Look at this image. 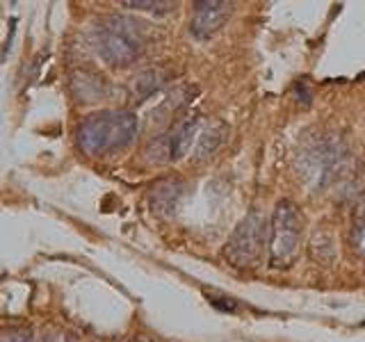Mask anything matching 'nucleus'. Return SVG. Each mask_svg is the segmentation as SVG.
Listing matches in <instances>:
<instances>
[{"instance_id": "1", "label": "nucleus", "mask_w": 365, "mask_h": 342, "mask_svg": "<svg viewBox=\"0 0 365 342\" xmlns=\"http://www.w3.org/2000/svg\"><path fill=\"white\" fill-rule=\"evenodd\" d=\"M137 135V119L128 110H103L78 125V146L87 155H106L128 146Z\"/></svg>"}, {"instance_id": "2", "label": "nucleus", "mask_w": 365, "mask_h": 342, "mask_svg": "<svg viewBox=\"0 0 365 342\" xmlns=\"http://www.w3.org/2000/svg\"><path fill=\"white\" fill-rule=\"evenodd\" d=\"M306 219L302 208L290 199L274 205L267 224V260L272 269H290L302 254Z\"/></svg>"}, {"instance_id": "3", "label": "nucleus", "mask_w": 365, "mask_h": 342, "mask_svg": "<svg viewBox=\"0 0 365 342\" xmlns=\"http://www.w3.org/2000/svg\"><path fill=\"white\" fill-rule=\"evenodd\" d=\"M98 55L114 66H125L144 53L146 37L137 21L128 16H106L94 26Z\"/></svg>"}, {"instance_id": "4", "label": "nucleus", "mask_w": 365, "mask_h": 342, "mask_svg": "<svg viewBox=\"0 0 365 342\" xmlns=\"http://www.w3.org/2000/svg\"><path fill=\"white\" fill-rule=\"evenodd\" d=\"M265 247H267V224L262 212L254 208L233 228V233L226 239L222 254L231 267L249 269L258 265Z\"/></svg>"}, {"instance_id": "5", "label": "nucleus", "mask_w": 365, "mask_h": 342, "mask_svg": "<svg viewBox=\"0 0 365 342\" xmlns=\"http://www.w3.org/2000/svg\"><path fill=\"white\" fill-rule=\"evenodd\" d=\"M199 123L201 121L197 114H187V117L178 119L165 135L155 137V140L148 144L146 160L153 165H167V162L180 160L190 151V146L197 142Z\"/></svg>"}, {"instance_id": "6", "label": "nucleus", "mask_w": 365, "mask_h": 342, "mask_svg": "<svg viewBox=\"0 0 365 342\" xmlns=\"http://www.w3.org/2000/svg\"><path fill=\"white\" fill-rule=\"evenodd\" d=\"M231 14L233 3H226V0H201V3H194L190 32L201 41L210 39L226 26Z\"/></svg>"}, {"instance_id": "7", "label": "nucleus", "mask_w": 365, "mask_h": 342, "mask_svg": "<svg viewBox=\"0 0 365 342\" xmlns=\"http://www.w3.org/2000/svg\"><path fill=\"white\" fill-rule=\"evenodd\" d=\"M182 199V182L176 178L158 180L148 192V203L158 214H174Z\"/></svg>"}, {"instance_id": "8", "label": "nucleus", "mask_w": 365, "mask_h": 342, "mask_svg": "<svg viewBox=\"0 0 365 342\" xmlns=\"http://www.w3.org/2000/svg\"><path fill=\"white\" fill-rule=\"evenodd\" d=\"M349 244L363 262H365V194L354 205L351 212V228H349Z\"/></svg>"}, {"instance_id": "9", "label": "nucleus", "mask_w": 365, "mask_h": 342, "mask_svg": "<svg viewBox=\"0 0 365 342\" xmlns=\"http://www.w3.org/2000/svg\"><path fill=\"white\" fill-rule=\"evenodd\" d=\"M158 87H160V78H158V73H155V71H144V73H140V76H137V78L133 80V83H130V94L137 98V103H140L142 98L151 96Z\"/></svg>"}, {"instance_id": "10", "label": "nucleus", "mask_w": 365, "mask_h": 342, "mask_svg": "<svg viewBox=\"0 0 365 342\" xmlns=\"http://www.w3.org/2000/svg\"><path fill=\"white\" fill-rule=\"evenodd\" d=\"M0 342H37L28 326H7L0 331Z\"/></svg>"}, {"instance_id": "11", "label": "nucleus", "mask_w": 365, "mask_h": 342, "mask_svg": "<svg viewBox=\"0 0 365 342\" xmlns=\"http://www.w3.org/2000/svg\"><path fill=\"white\" fill-rule=\"evenodd\" d=\"M123 7L144 9V11H155V14H163V11H169L171 7H174V3H140V0H125Z\"/></svg>"}, {"instance_id": "12", "label": "nucleus", "mask_w": 365, "mask_h": 342, "mask_svg": "<svg viewBox=\"0 0 365 342\" xmlns=\"http://www.w3.org/2000/svg\"><path fill=\"white\" fill-rule=\"evenodd\" d=\"M66 342H98V340L87 333H80V331H71V333H66Z\"/></svg>"}, {"instance_id": "13", "label": "nucleus", "mask_w": 365, "mask_h": 342, "mask_svg": "<svg viewBox=\"0 0 365 342\" xmlns=\"http://www.w3.org/2000/svg\"><path fill=\"white\" fill-rule=\"evenodd\" d=\"M37 342H66V338H60V336H51V333H46L43 338H39Z\"/></svg>"}, {"instance_id": "14", "label": "nucleus", "mask_w": 365, "mask_h": 342, "mask_svg": "<svg viewBox=\"0 0 365 342\" xmlns=\"http://www.w3.org/2000/svg\"><path fill=\"white\" fill-rule=\"evenodd\" d=\"M128 342H144V340H128Z\"/></svg>"}]
</instances>
